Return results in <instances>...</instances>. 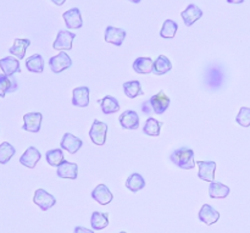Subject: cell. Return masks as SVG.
Instances as JSON below:
<instances>
[{"label": "cell", "mask_w": 250, "mask_h": 233, "mask_svg": "<svg viewBox=\"0 0 250 233\" xmlns=\"http://www.w3.org/2000/svg\"><path fill=\"white\" fill-rule=\"evenodd\" d=\"M170 160L183 170H192L197 163L194 161V150L190 148H180L170 155Z\"/></svg>", "instance_id": "6da1fadb"}, {"label": "cell", "mask_w": 250, "mask_h": 233, "mask_svg": "<svg viewBox=\"0 0 250 233\" xmlns=\"http://www.w3.org/2000/svg\"><path fill=\"white\" fill-rule=\"evenodd\" d=\"M106 134H107V125L102 121L94 120L92 127L89 131V137L92 142L97 146H104L106 142Z\"/></svg>", "instance_id": "7a4b0ae2"}, {"label": "cell", "mask_w": 250, "mask_h": 233, "mask_svg": "<svg viewBox=\"0 0 250 233\" xmlns=\"http://www.w3.org/2000/svg\"><path fill=\"white\" fill-rule=\"evenodd\" d=\"M76 38V34L70 31L60 29L56 36L55 42L53 43V49L55 50H71L72 49V42Z\"/></svg>", "instance_id": "3957f363"}, {"label": "cell", "mask_w": 250, "mask_h": 233, "mask_svg": "<svg viewBox=\"0 0 250 233\" xmlns=\"http://www.w3.org/2000/svg\"><path fill=\"white\" fill-rule=\"evenodd\" d=\"M72 65V60H71L70 56L65 53V51H61L58 55L53 56L49 60V66H50L51 71L54 73H60L62 71L67 70Z\"/></svg>", "instance_id": "277c9868"}, {"label": "cell", "mask_w": 250, "mask_h": 233, "mask_svg": "<svg viewBox=\"0 0 250 233\" xmlns=\"http://www.w3.org/2000/svg\"><path fill=\"white\" fill-rule=\"evenodd\" d=\"M148 103L151 106L153 112H155V114L158 115H161L167 110L168 105H170V98L165 94L164 90H160L158 94L153 95V97L148 100Z\"/></svg>", "instance_id": "5b68a950"}, {"label": "cell", "mask_w": 250, "mask_h": 233, "mask_svg": "<svg viewBox=\"0 0 250 233\" xmlns=\"http://www.w3.org/2000/svg\"><path fill=\"white\" fill-rule=\"evenodd\" d=\"M33 203L38 205L43 212H46V210L51 209V208L56 204V199L54 195L50 194V193L39 188V190H37L36 193H34Z\"/></svg>", "instance_id": "8992f818"}, {"label": "cell", "mask_w": 250, "mask_h": 233, "mask_svg": "<svg viewBox=\"0 0 250 233\" xmlns=\"http://www.w3.org/2000/svg\"><path fill=\"white\" fill-rule=\"evenodd\" d=\"M42 120H43V115L41 112H28L23 116V126H22V128L24 131L37 133L41 129Z\"/></svg>", "instance_id": "52a82bcc"}, {"label": "cell", "mask_w": 250, "mask_h": 233, "mask_svg": "<svg viewBox=\"0 0 250 233\" xmlns=\"http://www.w3.org/2000/svg\"><path fill=\"white\" fill-rule=\"evenodd\" d=\"M126 36H127L126 31L122 28L107 26L106 29H105V42L114 44V45H116V46L122 45V43H124Z\"/></svg>", "instance_id": "ba28073f"}, {"label": "cell", "mask_w": 250, "mask_h": 233, "mask_svg": "<svg viewBox=\"0 0 250 233\" xmlns=\"http://www.w3.org/2000/svg\"><path fill=\"white\" fill-rule=\"evenodd\" d=\"M60 146H61V149L67 150L70 154H76L81 148H82L83 142L82 139L73 136V134L65 133L62 136V139H61Z\"/></svg>", "instance_id": "9c48e42d"}, {"label": "cell", "mask_w": 250, "mask_h": 233, "mask_svg": "<svg viewBox=\"0 0 250 233\" xmlns=\"http://www.w3.org/2000/svg\"><path fill=\"white\" fill-rule=\"evenodd\" d=\"M63 21H65L67 28L71 29H78L83 26L82 16H81V11L77 7H72V9L67 10L63 12L62 15Z\"/></svg>", "instance_id": "30bf717a"}, {"label": "cell", "mask_w": 250, "mask_h": 233, "mask_svg": "<svg viewBox=\"0 0 250 233\" xmlns=\"http://www.w3.org/2000/svg\"><path fill=\"white\" fill-rule=\"evenodd\" d=\"M197 165L199 166V176L200 180L207 181V182H214L215 170H216V163L215 161H198Z\"/></svg>", "instance_id": "8fae6325"}, {"label": "cell", "mask_w": 250, "mask_h": 233, "mask_svg": "<svg viewBox=\"0 0 250 233\" xmlns=\"http://www.w3.org/2000/svg\"><path fill=\"white\" fill-rule=\"evenodd\" d=\"M219 219H220V212H217L216 209H214V208L209 204L203 205L202 209H200L199 212V220L203 222V224L210 226V225L216 224V222L219 221Z\"/></svg>", "instance_id": "7c38bea8"}, {"label": "cell", "mask_w": 250, "mask_h": 233, "mask_svg": "<svg viewBox=\"0 0 250 233\" xmlns=\"http://www.w3.org/2000/svg\"><path fill=\"white\" fill-rule=\"evenodd\" d=\"M42 155L39 153V150L34 147H29L26 151L23 153V155L20 158V163L21 165L26 166L28 169H34L36 165L38 164V161L41 160Z\"/></svg>", "instance_id": "4fadbf2b"}, {"label": "cell", "mask_w": 250, "mask_h": 233, "mask_svg": "<svg viewBox=\"0 0 250 233\" xmlns=\"http://www.w3.org/2000/svg\"><path fill=\"white\" fill-rule=\"evenodd\" d=\"M119 121L125 129H137L139 127V116L133 110L122 112L121 116L119 117Z\"/></svg>", "instance_id": "5bb4252c"}, {"label": "cell", "mask_w": 250, "mask_h": 233, "mask_svg": "<svg viewBox=\"0 0 250 233\" xmlns=\"http://www.w3.org/2000/svg\"><path fill=\"white\" fill-rule=\"evenodd\" d=\"M92 198L100 205H107L112 202V194L110 192L109 188L105 185H98L97 187L93 190Z\"/></svg>", "instance_id": "9a60e30c"}, {"label": "cell", "mask_w": 250, "mask_h": 233, "mask_svg": "<svg viewBox=\"0 0 250 233\" xmlns=\"http://www.w3.org/2000/svg\"><path fill=\"white\" fill-rule=\"evenodd\" d=\"M181 16H182L183 22H185L186 26L190 27L194 22H197L198 20L202 19L203 11L197 6V5L190 4L188 5L187 9H185V11H182Z\"/></svg>", "instance_id": "2e32d148"}, {"label": "cell", "mask_w": 250, "mask_h": 233, "mask_svg": "<svg viewBox=\"0 0 250 233\" xmlns=\"http://www.w3.org/2000/svg\"><path fill=\"white\" fill-rule=\"evenodd\" d=\"M0 68H1L2 73L6 76H12L17 72H21L19 59L12 58V56L0 59Z\"/></svg>", "instance_id": "e0dca14e"}, {"label": "cell", "mask_w": 250, "mask_h": 233, "mask_svg": "<svg viewBox=\"0 0 250 233\" xmlns=\"http://www.w3.org/2000/svg\"><path fill=\"white\" fill-rule=\"evenodd\" d=\"M72 104L78 107H85L89 104V88L88 87H77L73 89Z\"/></svg>", "instance_id": "ac0fdd59"}, {"label": "cell", "mask_w": 250, "mask_h": 233, "mask_svg": "<svg viewBox=\"0 0 250 233\" xmlns=\"http://www.w3.org/2000/svg\"><path fill=\"white\" fill-rule=\"evenodd\" d=\"M56 175L60 178H70V180H76L78 176V166L73 163L63 161L58 168Z\"/></svg>", "instance_id": "d6986e66"}, {"label": "cell", "mask_w": 250, "mask_h": 233, "mask_svg": "<svg viewBox=\"0 0 250 233\" xmlns=\"http://www.w3.org/2000/svg\"><path fill=\"white\" fill-rule=\"evenodd\" d=\"M19 85L12 76H6L4 73L0 75V98H4L6 93L16 92Z\"/></svg>", "instance_id": "ffe728a7"}, {"label": "cell", "mask_w": 250, "mask_h": 233, "mask_svg": "<svg viewBox=\"0 0 250 233\" xmlns=\"http://www.w3.org/2000/svg\"><path fill=\"white\" fill-rule=\"evenodd\" d=\"M229 192H231V190L221 182L214 181L209 186V194L210 198H212V199H222V198H226L229 194Z\"/></svg>", "instance_id": "44dd1931"}, {"label": "cell", "mask_w": 250, "mask_h": 233, "mask_svg": "<svg viewBox=\"0 0 250 233\" xmlns=\"http://www.w3.org/2000/svg\"><path fill=\"white\" fill-rule=\"evenodd\" d=\"M31 45V41L26 38H16L14 42V45L9 49L10 54L16 56L17 59H23L26 54L27 48Z\"/></svg>", "instance_id": "7402d4cb"}, {"label": "cell", "mask_w": 250, "mask_h": 233, "mask_svg": "<svg viewBox=\"0 0 250 233\" xmlns=\"http://www.w3.org/2000/svg\"><path fill=\"white\" fill-rule=\"evenodd\" d=\"M98 103L100 104V107H102V111L104 112L105 115H110V114H115L120 110V104L114 97L111 95H106L103 99L98 100Z\"/></svg>", "instance_id": "603a6c76"}, {"label": "cell", "mask_w": 250, "mask_h": 233, "mask_svg": "<svg viewBox=\"0 0 250 233\" xmlns=\"http://www.w3.org/2000/svg\"><path fill=\"white\" fill-rule=\"evenodd\" d=\"M171 68H172V64L168 60L167 56L160 55L155 61H154L153 73H155L156 76L165 75V73L170 72Z\"/></svg>", "instance_id": "cb8c5ba5"}, {"label": "cell", "mask_w": 250, "mask_h": 233, "mask_svg": "<svg viewBox=\"0 0 250 233\" xmlns=\"http://www.w3.org/2000/svg\"><path fill=\"white\" fill-rule=\"evenodd\" d=\"M109 225V214L106 212H94L90 217V226L94 231H100L107 227Z\"/></svg>", "instance_id": "d4e9b609"}, {"label": "cell", "mask_w": 250, "mask_h": 233, "mask_svg": "<svg viewBox=\"0 0 250 233\" xmlns=\"http://www.w3.org/2000/svg\"><path fill=\"white\" fill-rule=\"evenodd\" d=\"M26 67L29 72L34 73H42L44 70V60L42 55L39 54H34V55L29 56L26 60Z\"/></svg>", "instance_id": "484cf974"}, {"label": "cell", "mask_w": 250, "mask_h": 233, "mask_svg": "<svg viewBox=\"0 0 250 233\" xmlns=\"http://www.w3.org/2000/svg\"><path fill=\"white\" fill-rule=\"evenodd\" d=\"M154 61L150 58H138L133 63V70L137 73H150L153 72Z\"/></svg>", "instance_id": "4316f807"}, {"label": "cell", "mask_w": 250, "mask_h": 233, "mask_svg": "<svg viewBox=\"0 0 250 233\" xmlns=\"http://www.w3.org/2000/svg\"><path fill=\"white\" fill-rule=\"evenodd\" d=\"M126 187L128 188L131 192L136 193L146 187V180H144L139 173H132V175L127 178Z\"/></svg>", "instance_id": "83f0119b"}, {"label": "cell", "mask_w": 250, "mask_h": 233, "mask_svg": "<svg viewBox=\"0 0 250 233\" xmlns=\"http://www.w3.org/2000/svg\"><path fill=\"white\" fill-rule=\"evenodd\" d=\"M161 122L158 121V120L153 119V117H149L146 121L143 127V132L146 134V136L150 137H158L160 134L161 129Z\"/></svg>", "instance_id": "f1b7e54d"}, {"label": "cell", "mask_w": 250, "mask_h": 233, "mask_svg": "<svg viewBox=\"0 0 250 233\" xmlns=\"http://www.w3.org/2000/svg\"><path fill=\"white\" fill-rule=\"evenodd\" d=\"M45 156L49 165L55 166V168H59L65 161L62 149H51V150L46 151Z\"/></svg>", "instance_id": "f546056e"}, {"label": "cell", "mask_w": 250, "mask_h": 233, "mask_svg": "<svg viewBox=\"0 0 250 233\" xmlns=\"http://www.w3.org/2000/svg\"><path fill=\"white\" fill-rule=\"evenodd\" d=\"M124 90L125 94L131 99H134L138 95H143V90L138 81H129V82L124 83Z\"/></svg>", "instance_id": "4dcf8cb0"}, {"label": "cell", "mask_w": 250, "mask_h": 233, "mask_svg": "<svg viewBox=\"0 0 250 233\" xmlns=\"http://www.w3.org/2000/svg\"><path fill=\"white\" fill-rule=\"evenodd\" d=\"M178 29L177 22H175L173 20H166L163 24V28L160 31L161 38L165 39H171L176 36Z\"/></svg>", "instance_id": "1f68e13d"}, {"label": "cell", "mask_w": 250, "mask_h": 233, "mask_svg": "<svg viewBox=\"0 0 250 233\" xmlns=\"http://www.w3.org/2000/svg\"><path fill=\"white\" fill-rule=\"evenodd\" d=\"M15 153H16V149L7 142L0 144V164L5 165V164L9 163L10 159L15 155Z\"/></svg>", "instance_id": "d6a6232c"}, {"label": "cell", "mask_w": 250, "mask_h": 233, "mask_svg": "<svg viewBox=\"0 0 250 233\" xmlns=\"http://www.w3.org/2000/svg\"><path fill=\"white\" fill-rule=\"evenodd\" d=\"M236 121L239 126L249 127L250 126V107H241L238 115L236 117Z\"/></svg>", "instance_id": "836d02e7"}, {"label": "cell", "mask_w": 250, "mask_h": 233, "mask_svg": "<svg viewBox=\"0 0 250 233\" xmlns=\"http://www.w3.org/2000/svg\"><path fill=\"white\" fill-rule=\"evenodd\" d=\"M73 233H94L92 230H88L85 227L82 226H77L75 230H73Z\"/></svg>", "instance_id": "e575fe53"}, {"label": "cell", "mask_w": 250, "mask_h": 233, "mask_svg": "<svg viewBox=\"0 0 250 233\" xmlns=\"http://www.w3.org/2000/svg\"><path fill=\"white\" fill-rule=\"evenodd\" d=\"M51 1H53L55 5H58V6H61V5L65 4L66 0H51Z\"/></svg>", "instance_id": "d590c367"}, {"label": "cell", "mask_w": 250, "mask_h": 233, "mask_svg": "<svg viewBox=\"0 0 250 233\" xmlns=\"http://www.w3.org/2000/svg\"><path fill=\"white\" fill-rule=\"evenodd\" d=\"M244 0H227V2H229V4H242Z\"/></svg>", "instance_id": "8d00e7d4"}, {"label": "cell", "mask_w": 250, "mask_h": 233, "mask_svg": "<svg viewBox=\"0 0 250 233\" xmlns=\"http://www.w3.org/2000/svg\"><path fill=\"white\" fill-rule=\"evenodd\" d=\"M131 2H134V4H138V2H141L142 0H129Z\"/></svg>", "instance_id": "74e56055"}, {"label": "cell", "mask_w": 250, "mask_h": 233, "mask_svg": "<svg viewBox=\"0 0 250 233\" xmlns=\"http://www.w3.org/2000/svg\"><path fill=\"white\" fill-rule=\"evenodd\" d=\"M119 233H126V232H124V231H122V232H119Z\"/></svg>", "instance_id": "f35d334b"}]
</instances>
